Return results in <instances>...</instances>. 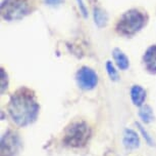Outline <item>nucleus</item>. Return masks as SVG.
<instances>
[{
  "instance_id": "6e6552de",
  "label": "nucleus",
  "mask_w": 156,
  "mask_h": 156,
  "mask_svg": "<svg viewBox=\"0 0 156 156\" xmlns=\"http://www.w3.org/2000/svg\"><path fill=\"white\" fill-rule=\"evenodd\" d=\"M146 69L151 73H156V45H152L147 49L143 58Z\"/></svg>"
},
{
  "instance_id": "9b49d317",
  "label": "nucleus",
  "mask_w": 156,
  "mask_h": 156,
  "mask_svg": "<svg viewBox=\"0 0 156 156\" xmlns=\"http://www.w3.org/2000/svg\"><path fill=\"white\" fill-rule=\"evenodd\" d=\"M139 116H140V118L142 119V121L145 123H150L153 120V118H154L153 110L148 105L142 106V108H141L139 111Z\"/></svg>"
},
{
  "instance_id": "dca6fc26",
  "label": "nucleus",
  "mask_w": 156,
  "mask_h": 156,
  "mask_svg": "<svg viewBox=\"0 0 156 156\" xmlns=\"http://www.w3.org/2000/svg\"><path fill=\"white\" fill-rule=\"evenodd\" d=\"M5 79H7V75L5 74L4 70H3V69H1V93H3V92H4V88H5V87L7 88L6 84L4 83V82H5Z\"/></svg>"
},
{
  "instance_id": "f8f14e48",
  "label": "nucleus",
  "mask_w": 156,
  "mask_h": 156,
  "mask_svg": "<svg viewBox=\"0 0 156 156\" xmlns=\"http://www.w3.org/2000/svg\"><path fill=\"white\" fill-rule=\"evenodd\" d=\"M94 19H95V23L98 27H102L106 24L107 21V17L101 10L99 8H95L94 10Z\"/></svg>"
},
{
  "instance_id": "a211bd4d",
  "label": "nucleus",
  "mask_w": 156,
  "mask_h": 156,
  "mask_svg": "<svg viewBox=\"0 0 156 156\" xmlns=\"http://www.w3.org/2000/svg\"><path fill=\"white\" fill-rule=\"evenodd\" d=\"M103 156H116V155H115V153H114L113 151H106Z\"/></svg>"
},
{
  "instance_id": "7ed1b4c3",
  "label": "nucleus",
  "mask_w": 156,
  "mask_h": 156,
  "mask_svg": "<svg viewBox=\"0 0 156 156\" xmlns=\"http://www.w3.org/2000/svg\"><path fill=\"white\" fill-rule=\"evenodd\" d=\"M145 25V17L141 11L131 10L122 14L116 25L117 31L126 36L137 33Z\"/></svg>"
},
{
  "instance_id": "4468645a",
  "label": "nucleus",
  "mask_w": 156,
  "mask_h": 156,
  "mask_svg": "<svg viewBox=\"0 0 156 156\" xmlns=\"http://www.w3.org/2000/svg\"><path fill=\"white\" fill-rule=\"evenodd\" d=\"M136 125L138 126V128H139V131H141V134L143 135V138H144V139H145L146 143L148 144L149 146H153V145H154V142H153L152 137L150 136V135L148 134V131H147L146 129H144L143 125L141 124L140 122H136Z\"/></svg>"
},
{
  "instance_id": "0eeeda50",
  "label": "nucleus",
  "mask_w": 156,
  "mask_h": 156,
  "mask_svg": "<svg viewBox=\"0 0 156 156\" xmlns=\"http://www.w3.org/2000/svg\"><path fill=\"white\" fill-rule=\"evenodd\" d=\"M122 144L126 150H135L140 147V139L138 134L131 128H126L123 131Z\"/></svg>"
},
{
  "instance_id": "39448f33",
  "label": "nucleus",
  "mask_w": 156,
  "mask_h": 156,
  "mask_svg": "<svg viewBox=\"0 0 156 156\" xmlns=\"http://www.w3.org/2000/svg\"><path fill=\"white\" fill-rule=\"evenodd\" d=\"M22 148L20 135L13 129H8L1 137V156H16Z\"/></svg>"
},
{
  "instance_id": "f257e3e1",
  "label": "nucleus",
  "mask_w": 156,
  "mask_h": 156,
  "mask_svg": "<svg viewBox=\"0 0 156 156\" xmlns=\"http://www.w3.org/2000/svg\"><path fill=\"white\" fill-rule=\"evenodd\" d=\"M8 113L17 126L25 127L37 119L39 104L31 89L20 88L11 96L8 104Z\"/></svg>"
},
{
  "instance_id": "20e7f679",
  "label": "nucleus",
  "mask_w": 156,
  "mask_h": 156,
  "mask_svg": "<svg viewBox=\"0 0 156 156\" xmlns=\"http://www.w3.org/2000/svg\"><path fill=\"white\" fill-rule=\"evenodd\" d=\"M29 13L27 0H4L1 4V14L7 21H16Z\"/></svg>"
},
{
  "instance_id": "9d476101",
  "label": "nucleus",
  "mask_w": 156,
  "mask_h": 156,
  "mask_svg": "<svg viewBox=\"0 0 156 156\" xmlns=\"http://www.w3.org/2000/svg\"><path fill=\"white\" fill-rule=\"evenodd\" d=\"M112 55H113V59H114V61H115L117 67H119L120 70H126L129 68V59L119 48H114L112 51Z\"/></svg>"
},
{
  "instance_id": "423d86ee",
  "label": "nucleus",
  "mask_w": 156,
  "mask_h": 156,
  "mask_svg": "<svg viewBox=\"0 0 156 156\" xmlns=\"http://www.w3.org/2000/svg\"><path fill=\"white\" fill-rule=\"evenodd\" d=\"M76 81L82 89L91 90L97 85L98 78L94 70L88 67H82L76 73Z\"/></svg>"
},
{
  "instance_id": "f03ea898",
  "label": "nucleus",
  "mask_w": 156,
  "mask_h": 156,
  "mask_svg": "<svg viewBox=\"0 0 156 156\" xmlns=\"http://www.w3.org/2000/svg\"><path fill=\"white\" fill-rule=\"evenodd\" d=\"M91 134V128L87 122L83 120L75 121L66 128L62 142L66 146L72 148H82L89 142Z\"/></svg>"
},
{
  "instance_id": "ddd939ff",
  "label": "nucleus",
  "mask_w": 156,
  "mask_h": 156,
  "mask_svg": "<svg viewBox=\"0 0 156 156\" xmlns=\"http://www.w3.org/2000/svg\"><path fill=\"white\" fill-rule=\"evenodd\" d=\"M106 70H107V73H108V75H109L111 80L112 81L119 80V73H117L115 68H114L113 64L109 61L106 62Z\"/></svg>"
},
{
  "instance_id": "1a4fd4ad",
  "label": "nucleus",
  "mask_w": 156,
  "mask_h": 156,
  "mask_svg": "<svg viewBox=\"0 0 156 156\" xmlns=\"http://www.w3.org/2000/svg\"><path fill=\"white\" fill-rule=\"evenodd\" d=\"M131 99L135 106L142 107L146 100V90L140 85H134L131 88Z\"/></svg>"
},
{
  "instance_id": "f3484780",
  "label": "nucleus",
  "mask_w": 156,
  "mask_h": 156,
  "mask_svg": "<svg viewBox=\"0 0 156 156\" xmlns=\"http://www.w3.org/2000/svg\"><path fill=\"white\" fill-rule=\"evenodd\" d=\"M63 0H45V2L48 5H51V6H55V5H58L62 2Z\"/></svg>"
},
{
  "instance_id": "2eb2a0df",
  "label": "nucleus",
  "mask_w": 156,
  "mask_h": 156,
  "mask_svg": "<svg viewBox=\"0 0 156 156\" xmlns=\"http://www.w3.org/2000/svg\"><path fill=\"white\" fill-rule=\"evenodd\" d=\"M76 2H78L79 8H80V11L82 13V14L84 16V17H88V11H87L86 5L84 4L83 0H76Z\"/></svg>"
}]
</instances>
